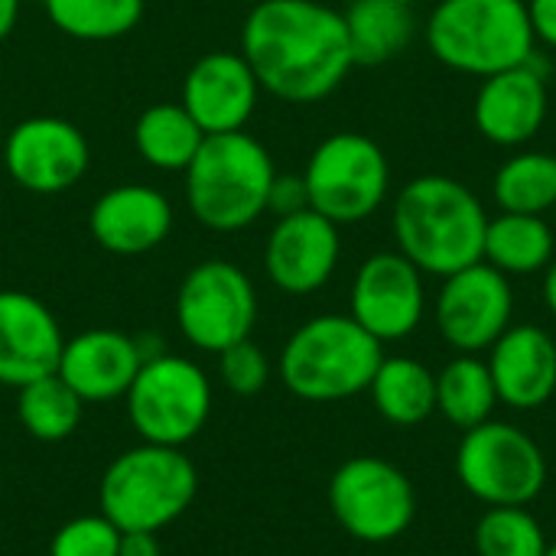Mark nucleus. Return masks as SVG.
I'll use <instances>...</instances> for the list:
<instances>
[{
    "instance_id": "f257e3e1",
    "label": "nucleus",
    "mask_w": 556,
    "mask_h": 556,
    "mask_svg": "<svg viewBox=\"0 0 556 556\" xmlns=\"http://www.w3.org/2000/svg\"><path fill=\"white\" fill-rule=\"evenodd\" d=\"M241 55L261 91L287 104L326 101L355 68L342 10L323 0H257L241 26Z\"/></svg>"
},
{
    "instance_id": "f03ea898",
    "label": "nucleus",
    "mask_w": 556,
    "mask_h": 556,
    "mask_svg": "<svg viewBox=\"0 0 556 556\" xmlns=\"http://www.w3.org/2000/svg\"><path fill=\"white\" fill-rule=\"evenodd\" d=\"M489 212L479 195L443 173L410 179L391 208L397 251L424 270V277H450L482 261Z\"/></svg>"
},
{
    "instance_id": "7ed1b4c3",
    "label": "nucleus",
    "mask_w": 556,
    "mask_h": 556,
    "mask_svg": "<svg viewBox=\"0 0 556 556\" xmlns=\"http://www.w3.org/2000/svg\"><path fill=\"white\" fill-rule=\"evenodd\" d=\"M274 176L270 150L248 130L208 134L186 166V205L202 228L235 235L267 212Z\"/></svg>"
},
{
    "instance_id": "20e7f679",
    "label": "nucleus",
    "mask_w": 556,
    "mask_h": 556,
    "mask_svg": "<svg viewBox=\"0 0 556 556\" xmlns=\"http://www.w3.org/2000/svg\"><path fill=\"white\" fill-rule=\"evenodd\" d=\"M381 358L384 345L349 313H323L287 339L277 371L293 397L336 404L368 391Z\"/></svg>"
},
{
    "instance_id": "39448f33",
    "label": "nucleus",
    "mask_w": 556,
    "mask_h": 556,
    "mask_svg": "<svg viewBox=\"0 0 556 556\" xmlns=\"http://www.w3.org/2000/svg\"><path fill=\"white\" fill-rule=\"evenodd\" d=\"M427 46L453 72L489 78L538 52L525 0H440L427 20Z\"/></svg>"
},
{
    "instance_id": "423d86ee",
    "label": "nucleus",
    "mask_w": 556,
    "mask_h": 556,
    "mask_svg": "<svg viewBox=\"0 0 556 556\" xmlns=\"http://www.w3.org/2000/svg\"><path fill=\"white\" fill-rule=\"evenodd\" d=\"M199 492L192 459L176 446L143 443L124 450L101 476L98 508L121 531L160 534L189 511Z\"/></svg>"
},
{
    "instance_id": "0eeeda50",
    "label": "nucleus",
    "mask_w": 556,
    "mask_h": 556,
    "mask_svg": "<svg viewBox=\"0 0 556 556\" xmlns=\"http://www.w3.org/2000/svg\"><path fill=\"white\" fill-rule=\"evenodd\" d=\"M547 476L541 443L515 424L485 420L459 440L456 479L489 508H528L547 489Z\"/></svg>"
},
{
    "instance_id": "6e6552de",
    "label": "nucleus",
    "mask_w": 556,
    "mask_h": 556,
    "mask_svg": "<svg viewBox=\"0 0 556 556\" xmlns=\"http://www.w3.org/2000/svg\"><path fill=\"white\" fill-rule=\"evenodd\" d=\"M303 179L309 208L342 228L371 218L388 202L391 163L378 140L358 130H339L316 143Z\"/></svg>"
},
{
    "instance_id": "1a4fd4ad",
    "label": "nucleus",
    "mask_w": 556,
    "mask_h": 556,
    "mask_svg": "<svg viewBox=\"0 0 556 556\" xmlns=\"http://www.w3.org/2000/svg\"><path fill=\"white\" fill-rule=\"evenodd\" d=\"M124 401L137 437L156 446L182 450L205 430L212 417L208 375L192 358L173 352L147 358Z\"/></svg>"
},
{
    "instance_id": "9d476101",
    "label": "nucleus",
    "mask_w": 556,
    "mask_h": 556,
    "mask_svg": "<svg viewBox=\"0 0 556 556\" xmlns=\"http://www.w3.org/2000/svg\"><path fill=\"white\" fill-rule=\"evenodd\" d=\"M336 525L362 544H391L417 518V492L404 469L381 456H352L329 479Z\"/></svg>"
},
{
    "instance_id": "9b49d317",
    "label": "nucleus",
    "mask_w": 556,
    "mask_h": 556,
    "mask_svg": "<svg viewBox=\"0 0 556 556\" xmlns=\"http://www.w3.org/2000/svg\"><path fill=\"white\" fill-rule=\"evenodd\" d=\"M257 323V290L251 277L222 257L195 264L176 293V326L199 352H225L251 339Z\"/></svg>"
},
{
    "instance_id": "f8f14e48",
    "label": "nucleus",
    "mask_w": 556,
    "mask_h": 556,
    "mask_svg": "<svg viewBox=\"0 0 556 556\" xmlns=\"http://www.w3.org/2000/svg\"><path fill=\"white\" fill-rule=\"evenodd\" d=\"M515 316L511 277L479 261L443 277V287L433 303V319L443 342L456 355L489 352Z\"/></svg>"
},
{
    "instance_id": "ddd939ff",
    "label": "nucleus",
    "mask_w": 556,
    "mask_h": 556,
    "mask_svg": "<svg viewBox=\"0 0 556 556\" xmlns=\"http://www.w3.org/2000/svg\"><path fill=\"white\" fill-rule=\"evenodd\" d=\"M349 316L381 345L410 339L427 316L424 270L410 264L397 248L375 251L355 270Z\"/></svg>"
},
{
    "instance_id": "4468645a",
    "label": "nucleus",
    "mask_w": 556,
    "mask_h": 556,
    "mask_svg": "<svg viewBox=\"0 0 556 556\" xmlns=\"http://www.w3.org/2000/svg\"><path fill=\"white\" fill-rule=\"evenodd\" d=\"M91 147L85 134L52 114L20 121L3 140L7 176L33 195H59L78 186L88 173Z\"/></svg>"
},
{
    "instance_id": "2eb2a0df",
    "label": "nucleus",
    "mask_w": 556,
    "mask_h": 556,
    "mask_svg": "<svg viewBox=\"0 0 556 556\" xmlns=\"http://www.w3.org/2000/svg\"><path fill=\"white\" fill-rule=\"evenodd\" d=\"M547 111V62L541 59V52H534L525 65L482 78L472 104V124L489 143L521 150L544 130Z\"/></svg>"
},
{
    "instance_id": "dca6fc26",
    "label": "nucleus",
    "mask_w": 556,
    "mask_h": 556,
    "mask_svg": "<svg viewBox=\"0 0 556 556\" xmlns=\"http://www.w3.org/2000/svg\"><path fill=\"white\" fill-rule=\"evenodd\" d=\"M339 261H342L339 225L313 208L277 218L264 244L267 280L287 296L319 293L336 277Z\"/></svg>"
},
{
    "instance_id": "f3484780",
    "label": "nucleus",
    "mask_w": 556,
    "mask_h": 556,
    "mask_svg": "<svg viewBox=\"0 0 556 556\" xmlns=\"http://www.w3.org/2000/svg\"><path fill=\"white\" fill-rule=\"evenodd\" d=\"M261 85L241 52L215 49L192 62L182 78V108L205 134L244 130L254 117Z\"/></svg>"
},
{
    "instance_id": "a211bd4d",
    "label": "nucleus",
    "mask_w": 556,
    "mask_h": 556,
    "mask_svg": "<svg viewBox=\"0 0 556 556\" xmlns=\"http://www.w3.org/2000/svg\"><path fill=\"white\" fill-rule=\"evenodd\" d=\"M62 326L52 309L23 290H0V384L26 388L55 375L62 358Z\"/></svg>"
},
{
    "instance_id": "6ab92c4d",
    "label": "nucleus",
    "mask_w": 556,
    "mask_h": 556,
    "mask_svg": "<svg viewBox=\"0 0 556 556\" xmlns=\"http://www.w3.org/2000/svg\"><path fill=\"white\" fill-rule=\"evenodd\" d=\"M88 231L108 254H150L173 231V205L156 186L117 182L91 202Z\"/></svg>"
},
{
    "instance_id": "aec40b11",
    "label": "nucleus",
    "mask_w": 556,
    "mask_h": 556,
    "mask_svg": "<svg viewBox=\"0 0 556 556\" xmlns=\"http://www.w3.org/2000/svg\"><path fill=\"white\" fill-rule=\"evenodd\" d=\"M143 358L137 339L121 329H85L62 345L55 375L85 401L108 404L130 391Z\"/></svg>"
},
{
    "instance_id": "412c9836",
    "label": "nucleus",
    "mask_w": 556,
    "mask_h": 556,
    "mask_svg": "<svg viewBox=\"0 0 556 556\" xmlns=\"http://www.w3.org/2000/svg\"><path fill=\"white\" fill-rule=\"evenodd\" d=\"M485 362L498 404L511 410H538L556 394V339L541 326H508Z\"/></svg>"
},
{
    "instance_id": "4be33fe9",
    "label": "nucleus",
    "mask_w": 556,
    "mask_h": 556,
    "mask_svg": "<svg viewBox=\"0 0 556 556\" xmlns=\"http://www.w3.org/2000/svg\"><path fill=\"white\" fill-rule=\"evenodd\" d=\"M554 257L556 235L544 215L498 212L495 218H489L482 261L505 277L544 274Z\"/></svg>"
},
{
    "instance_id": "5701e85b",
    "label": "nucleus",
    "mask_w": 556,
    "mask_h": 556,
    "mask_svg": "<svg viewBox=\"0 0 556 556\" xmlns=\"http://www.w3.org/2000/svg\"><path fill=\"white\" fill-rule=\"evenodd\" d=\"M355 65H384L417 36V16L397 0H352L342 10Z\"/></svg>"
},
{
    "instance_id": "b1692460",
    "label": "nucleus",
    "mask_w": 556,
    "mask_h": 556,
    "mask_svg": "<svg viewBox=\"0 0 556 556\" xmlns=\"http://www.w3.org/2000/svg\"><path fill=\"white\" fill-rule=\"evenodd\" d=\"M368 394L375 410L394 427H417L437 414V375L410 355H384Z\"/></svg>"
},
{
    "instance_id": "393cba45",
    "label": "nucleus",
    "mask_w": 556,
    "mask_h": 556,
    "mask_svg": "<svg viewBox=\"0 0 556 556\" xmlns=\"http://www.w3.org/2000/svg\"><path fill=\"white\" fill-rule=\"evenodd\" d=\"M208 134L179 101L150 104L134 124V147L140 160L160 173H186Z\"/></svg>"
},
{
    "instance_id": "a878e982",
    "label": "nucleus",
    "mask_w": 556,
    "mask_h": 556,
    "mask_svg": "<svg viewBox=\"0 0 556 556\" xmlns=\"http://www.w3.org/2000/svg\"><path fill=\"white\" fill-rule=\"evenodd\" d=\"M498 407V391L489 362L479 355H456L437 371V414L456 430H472L492 420Z\"/></svg>"
},
{
    "instance_id": "bb28decb",
    "label": "nucleus",
    "mask_w": 556,
    "mask_h": 556,
    "mask_svg": "<svg viewBox=\"0 0 556 556\" xmlns=\"http://www.w3.org/2000/svg\"><path fill=\"white\" fill-rule=\"evenodd\" d=\"M492 199L498 212L547 215L556 205V153L547 150H518L508 156L495 179Z\"/></svg>"
},
{
    "instance_id": "cd10ccee",
    "label": "nucleus",
    "mask_w": 556,
    "mask_h": 556,
    "mask_svg": "<svg viewBox=\"0 0 556 556\" xmlns=\"http://www.w3.org/2000/svg\"><path fill=\"white\" fill-rule=\"evenodd\" d=\"M81 414H85V401L59 375H46L16 391V420L33 440L42 443L68 440L78 430Z\"/></svg>"
},
{
    "instance_id": "c85d7f7f",
    "label": "nucleus",
    "mask_w": 556,
    "mask_h": 556,
    "mask_svg": "<svg viewBox=\"0 0 556 556\" xmlns=\"http://www.w3.org/2000/svg\"><path fill=\"white\" fill-rule=\"evenodd\" d=\"M52 26L81 42H111L137 29L143 0H42Z\"/></svg>"
},
{
    "instance_id": "c756f323",
    "label": "nucleus",
    "mask_w": 556,
    "mask_h": 556,
    "mask_svg": "<svg viewBox=\"0 0 556 556\" xmlns=\"http://www.w3.org/2000/svg\"><path fill=\"white\" fill-rule=\"evenodd\" d=\"M479 556H544L551 541L528 508H489L472 534Z\"/></svg>"
},
{
    "instance_id": "7c9ffc66",
    "label": "nucleus",
    "mask_w": 556,
    "mask_h": 556,
    "mask_svg": "<svg viewBox=\"0 0 556 556\" xmlns=\"http://www.w3.org/2000/svg\"><path fill=\"white\" fill-rule=\"evenodd\" d=\"M121 531L98 511L65 521L49 544V556H117Z\"/></svg>"
},
{
    "instance_id": "2f4dec72",
    "label": "nucleus",
    "mask_w": 556,
    "mask_h": 556,
    "mask_svg": "<svg viewBox=\"0 0 556 556\" xmlns=\"http://www.w3.org/2000/svg\"><path fill=\"white\" fill-rule=\"evenodd\" d=\"M218 378L222 384L238 394V397H254L267 388L270 381V358L264 355L261 345H254L251 339L228 345L225 352H218Z\"/></svg>"
},
{
    "instance_id": "473e14b6",
    "label": "nucleus",
    "mask_w": 556,
    "mask_h": 556,
    "mask_svg": "<svg viewBox=\"0 0 556 556\" xmlns=\"http://www.w3.org/2000/svg\"><path fill=\"white\" fill-rule=\"evenodd\" d=\"M309 208V192H306V179L303 173H277L267 192V212L277 218L296 215Z\"/></svg>"
},
{
    "instance_id": "72a5a7b5",
    "label": "nucleus",
    "mask_w": 556,
    "mask_h": 556,
    "mask_svg": "<svg viewBox=\"0 0 556 556\" xmlns=\"http://www.w3.org/2000/svg\"><path fill=\"white\" fill-rule=\"evenodd\" d=\"M534 26V39L547 49H556V0H525Z\"/></svg>"
},
{
    "instance_id": "f704fd0d",
    "label": "nucleus",
    "mask_w": 556,
    "mask_h": 556,
    "mask_svg": "<svg viewBox=\"0 0 556 556\" xmlns=\"http://www.w3.org/2000/svg\"><path fill=\"white\" fill-rule=\"evenodd\" d=\"M117 556H163V551H160L156 534H150V531H127V534H121Z\"/></svg>"
},
{
    "instance_id": "c9c22d12",
    "label": "nucleus",
    "mask_w": 556,
    "mask_h": 556,
    "mask_svg": "<svg viewBox=\"0 0 556 556\" xmlns=\"http://www.w3.org/2000/svg\"><path fill=\"white\" fill-rule=\"evenodd\" d=\"M20 20V0H0V42L13 33Z\"/></svg>"
},
{
    "instance_id": "e433bc0d",
    "label": "nucleus",
    "mask_w": 556,
    "mask_h": 556,
    "mask_svg": "<svg viewBox=\"0 0 556 556\" xmlns=\"http://www.w3.org/2000/svg\"><path fill=\"white\" fill-rule=\"evenodd\" d=\"M541 293H544L547 313L556 319V257L547 264V270H544V287H541Z\"/></svg>"
},
{
    "instance_id": "4c0bfd02",
    "label": "nucleus",
    "mask_w": 556,
    "mask_h": 556,
    "mask_svg": "<svg viewBox=\"0 0 556 556\" xmlns=\"http://www.w3.org/2000/svg\"><path fill=\"white\" fill-rule=\"evenodd\" d=\"M544 556H556V544H551V547H547V554Z\"/></svg>"
},
{
    "instance_id": "58836bf2",
    "label": "nucleus",
    "mask_w": 556,
    "mask_h": 556,
    "mask_svg": "<svg viewBox=\"0 0 556 556\" xmlns=\"http://www.w3.org/2000/svg\"><path fill=\"white\" fill-rule=\"evenodd\" d=\"M397 3H407V7H414V3H417V0H397Z\"/></svg>"
},
{
    "instance_id": "ea45409f",
    "label": "nucleus",
    "mask_w": 556,
    "mask_h": 556,
    "mask_svg": "<svg viewBox=\"0 0 556 556\" xmlns=\"http://www.w3.org/2000/svg\"><path fill=\"white\" fill-rule=\"evenodd\" d=\"M554 212H556V205H554Z\"/></svg>"
}]
</instances>
